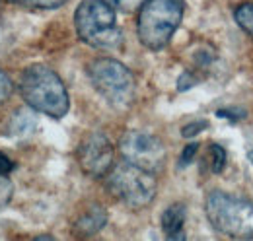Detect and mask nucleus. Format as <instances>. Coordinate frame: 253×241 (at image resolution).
I'll list each match as a JSON object with an SVG mask.
<instances>
[{"mask_svg":"<svg viewBox=\"0 0 253 241\" xmlns=\"http://www.w3.org/2000/svg\"><path fill=\"white\" fill-rule=\"evenodd\" d=\"M205 128H209V122H207V120H193V122L185 124V126L181 128V136L191 138V136H195V134L203 132Z\"/></svg>","mask_w":253,"mask_h":241,"instance_id":"16","label":"nucleus"},{"mask_svg":"<svg viewBox=\"0 0 253 241\" xmlns=\"http://www.w3.org/2000/svg\"><path fill=\"white\" fill-rule=\"evenodd\" d=\"M183 224H185V206L175 202L168 206L162 214V230L169 240H183Z\"/></svg>","mask_w":253,"mask_h":241,"instance_id":"10","label":"nucleus"},{"mask_svg":"<svg viewBox=\"0 0 253 241\" xmlns=\"http://www.w3.org/2000/svg\"><path fill=\"white\" fill-rule=\"evenodd\" d=\"M12 169H14V161H12L6 154H2V152H0V173H2V175H6V173H10Z\"/></svg>","mask_w":253,"mask_h":241,"instance_id":"22","label":"nucleus"},{"mask_svg":"<svg viewBox=\"0 0 253 241\" xmlns=\"http://www.w3.org/2000/svg\"><path fill=\"white\" fill-rule=\"evenodd\" d=\"M234 18H236L238 26H240V28L253 39V2H248V4L238 6Z\"/></svg>","mask_w":253,"mask_h":241,"instance_id":"12","label":"nucleus"},{"mask_svg":"<svg viewBox=\"0 0 253 241\" xmlns=\"http://www.w3.org/2000/svg\"><path fill=\"white\" fill-rule=\"evenodd\" d=\"M199 150V144L197 142H193L189 146H185V150L181 154V158H179V167H187L191 161H193V158H195V154Z\"/></svg>","mask_w":253,"mask_h":241,"instance_id":"19","label":"nucleus"},{"mask_svg":"<svg viewBox=\"0 0 253 241\" xmlns=\"http://www.w3.org/2000/svg\"><path fill=\"white\" fill-rule=\"evenodd\" d=\"M183 0H144L138 14V39L150 49H164L183 20Z\"/></svg>","mask_w":253,"mask_h":241,"instance_id":"2","label":"nucleus"},{"mask_svg":"<svg viewBox=\"0 0 253 241\" xmlns=\"http://www.w3.org/2000/svg\"><path fill=\"white\" fill-rule=\"evenodd\" d=\"M88 76L97 93L115 109H126L134 101V76L123 62L115 59H95L88 66Z\"/></svg>","mask_w":253,"mask_h":241,"instance_id":"5","label":"nucleus"},{"mask_svg":"<svg viewBox=\"0 0 253 241\" xmlns=\"http://www.w3.org/2000/svg\"><path fill=\"white\" fill-rule=\"evenodd\" d=\"M248 158H250V161H252V163H253V150L248 152Z\"/></svg>","mask_w":253,"mask_h":241,"instance_id":"23","label":"nucleus"},{"mask_svg":"<svg viewBox=\"0 0 253 241\" xmlns=\"http://www.w3.org/2000/svg\"><path fill=\"white\" fill-rule=\"evenodd\" d=\"M12 197V185L6 179V175L0 173V206H4Z\"/></svg>","mask_w":253,"mask_h":241,"instance_id":"17","label":"nucleus"},{"mask_svg":"<svg viewBox=\"0 0 253 241\" xmlns=\"http://www.w3.org/2000/svg\"><path fill=\"white\" fill-rule=\"evenodd\" d=\"M119 150L125 161L150 173H158L166 163V148L162 140L154 134L136 132V130L126 132L119 140Z\"/></svg>","mask_w":253,"mask_h":241,"instance_id":"7","label":"nucleus"},{"mask_svg":"<svg viewBox=\"0 0 253 241\" xmlns=\"http://www.w3.org/2000/svg\"><path fill=\"white\" fill-rule=\"evenodd\" d=\"M74 26L78 37L95 49H115L123 41L115 8L105 0H84L74 14Z\"/></svg>","mask_w":253,"mask_h":241,"instance_id":"3","label":"nucleus"},{"mask_svg":"<svg viewBox=\"0 0 253 241\" xmlns=\"http://www.w3.org/2000/svg\"><path fill=\"white\" fill-rule=\"evenodd\" d=\"M20 93L24 101L39 113L61 119L68 113L70 99L63 80L45 64H32L20 78Z\"/></svg>","mask_w":253,"mask_h":241,"instance_id":"1","label":"nucleus"},{"mask_svg":"<svg viewBox=\"0 0 253 241\" xmlns=\"http://www.w3.org/2000/svg\"><path fill=\"white\" fill-rule=\"evenodd\" d=\"M193 84H197V78H193L189 72H183V76L179 78V82H177V90L179 91H185L193 88Z\"/></svg>","mask_w":253,"mask_h":241,"instance_id":"21","label":"nucleus"},{"mask_svg":"<svg viewBox=\"0 0 253 241\" xmlns=\"http://www.w3.org/2000/svg\"><path fill=\"white\" fill-rule=\"evenodd\" d=\"M226 165V152L218 144H212L211 146V169L212 173H220Z\"/></svg>","mask_w":253,"mask_h":241,"instance_id":"14","label":"nucleus"},{"mask_svg":"<svg viewBox=\"0 0 253 241\" xmlns=\"http://www.w3.org/2000/svg\"><path fill=\"white\" fill-rule=\"evenodd\" d=\"M111 8L115 10H121V12H132V10H138L144 0H105Z\"/></svg>","mask_w":253,"mask_h":241,"instance_id":"15","label":"nucleus"},{"mask_svg":"<svg viewBox=\"0 0 253 241\" xmlns=\"http://www.w3.org/2000/svg\"><path fill=\"white\" fill-rule=\"evenodd\" d=\"M14 2L28 10H55L63 6L66 0H14Z\"/></svg>","mask_w":253,"mask_h":241,"instance_id":"13","label":"nucleus"},{"mask_svg":"<svg viewBox=\"0 0 253 241\" xmlns=\"http://www.w3.org/2000/svg\"><path fill=\"white\" fill-rule=\"evenodd\" d=\"M107 224V212L99 204H90L86 210L78 216V220L74 222V232L82 238L94 236L97 234L103 226Z\"/></svg>","mask_w":253,"mask_h":241,"instance_id":"9","label":"nucleus"},{"mask_svg":"<svg viewBox=\"0 0 253 241\" xmlns=\"http://www.w3.org/2000/svg\"><path fill=\"white\" fill-rule=\"evenodd\" d=\"M10 93H12V82H10V78L0 70V105L10 97Z\"/></svg>","mask_w":253,"mask_h":241,"instance_id":"18","label":"nucleus"},{"mask_svg":"<svg viewBox=\"0 0 253 241\" xmlns=\"http://www.w3.org/2000/svg\"><path fill=\"white\" fill-rule=\"evenodd\" d=\"M78 163L84 173L103 177L113 167V146L103 132H90L78 146Z\"/></svg>","mask_w":253,"mask_h":241,"instance_id":"8","label":"nucleus"},{"mask_svg":"<svg viewBox=\"0 0 253 241\" xmlns=\"http://www.w3.org/2000/svg\"><path fill=\"white\" fill-rule=\"evenodd\" d=\"M207 218L211 226L230 238L253 240V202L212 191L207 197Z\"/></svg>","mask_w":253,"mask_h":241,"instance_id":"4","label":"nucleus"},{"mask_svg":"<svg viewBox=\"0 0 253 241\" xmlns=\"http://www.w3.org/2000/svg\"><path fill=\"white\" fill-rule=\"evenodd\" d=\"M107 189L125 206L132 210H140V208H146L154 201L156 179H154V173L125 161L109 169Z\"/></svg>","mask_w":253,"mask_h":241,"instance_id":"6","label":"nucleus"},{"mask_svg":"<svg viewBox=\"0 0 253 241\" xmlns=\"http://www.w3.org/2000/svg\"><path fill=\"white\" fill-rule=\"evenodd\" d=\"M216 115L218 117H228L230 120H240L246 117V111L244 109H220Z\"/></svg>","mask_w":253,"mask_h":241,"instance_id":"20","label":"nucleus"},{"mask_svg":"<svg viewBox=\"0 0 253 241\" xmlns=\"http://www.w3.org/2000/svg\"><path fill=\"white\" fill-rule=\"evenodd\" d=\"M37 126V117L33 115L30 109H18L14 117L8 124V132L12 136H30Z\"/></svg>","mask_w":253,"mask_h":241,"instance_id":"11","label":"nucleus"}]
</instances>
